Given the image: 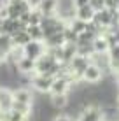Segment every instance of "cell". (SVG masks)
I'll return each mask as SVG.
<instances>
[{"instance_id":"cell-23","label":"cell","mask_w":119,"mask_h":121,"mask_svg":"<svg viewBox=\"0 0 119 121\" xmlns=\"http://www.w3.org/2000/svg\"><path fill=\"white\" fill-rule=\"evenodd\" d=\"M77 35H79V33H75L70 26H68V25L63 28V37H65V42H74V44H75V42H77Z\"/></svg>"},{"instance_id":"cell-16","label":"cell","mask_w":119,"mask_h":121,"mask_svg":"<svg viewBox=\"0 0 119 121\" xmlns=\"http://www.w3.org/2000/svg\"><path fill=\"white\" fill-rule=\"evenodd\" d=\"M28 35H30L32 40H44V33H42V28L39 25H28L26 28Z\"/></svg>"},{"instance_id":"cell-32","label":"cell","mask_w":119,"mask_h":121,"mask_svg":"<svg viewBox=\"0 0 119 121\" xmlns=\"http://www.w3.org/2000/svg\"><path fill=\"white\" fill-rule=\"evenodd\" d=\"M102 121H103V119H102Z\"/></svg>"},{"instance_id":"cell-21","label":"cell","mask_w":119,"mask_h":121,"mask_svg":"<svg viewBox=\"0 0 119 121\" xmlns=\"http://www.w3.org/2000/svg\"><path fill=\"white\" fill-rule=\"evenodd\" d=\"M11 109L21 112V114H25V116H30L32 105H30V104H21V102H12V107H11Z\"/></svg>"},{"instance_id":"cell-28","label":"cell","mask_w":119,"mask_h":121,"mask_svg":"<svg viewBox=\"0 0 119 121\" xmlns=\"http://www.w3.org/2000/svg\"><path fill=\"white\" fill-rule=\"evenodd\" d=\"M5 58H7V55H5V53H2V51H0V63H2V61L5 60Z\"/></svg>"},{"instance_id":"cell-7","label":"cell","mask_w":119,"mask_h":121,"mask_svg":"<svg viewBox=\"0 0 119 121\" xmlns=\"http://www.w3.org/2000/svg\"><path fill=\"white\" fill-rule=\"evenodd\" d=\"M79 121H102V109L98 105H86Z\"/></svg>"},{"instance_id":"cell-4","label":"cell","mask_w":119,"mask_h":121,"mask_svg":"<svg viewBox=\"0 0 119 121\" xmlns=\"http://www.w3.org/2000/svg\"><path fill=\"white\" fill-rule=\"evenodd\" d=\"M70 84H72V82L68 81L67 77L58 76V77H54V81H53L49 93H51V95H67L68 90H70Z\"/></svg>"},{"instance_id":"cell-17","label":"cell","mask_w":119,"mask_h":121,"mask_svg":"<svg viewBox=\"0 0 119 121\" xmlns=\"http://www.w3.org/2000/svg\"><path fill=\"white\" fill-rule=\"evenodd\" d=\"M2 121H28V116H25L18 111L9 109V111H5V116H4Z\"/></svg>"},{"instance_id":"cell-8","label":"cell","mask_w":119,"mask_h":121,"mask_svg":"<svg viewBox=\"0 0 119 121\" xmlns=\"http://www.w3.org/2000/svg\"><path fill=\"white\" fill-rule=\"evenodd\" d=\"M16 67H18L19 74H35V60H30V58L23 56L16 61Z\"/></svg>"},{"instance_id":"cell-3","label":"cell","mask_w":119,"mask_h":121,"mask_svg":"<svg viewBox=\"0 0 119 121\" xmlns=\"http://www.w3.org/2000/svg\"><path fill=\"white\" fill-rule=\"evenodd\" d=\"M53 81H54V77L46 76V74H35V76L32 77V84H33V88L37 91H40V93H47V91L51 90Z\"/></svg>"},{"instance_id":"cell-25","label":"cell","mask_w":119,"mask_h":121,"mask_svg":"<svg viewBox=\"0 0 119 121\" xmlns=\"http://www.w3.org/2000/svg\"><path fill=\"white\" fill-rule=\"evenodd\" d=\"M89 5H91V9L95 12L105 9V2H103V0H89Z\"/></svg>"},{"instance_id":"cell-24","label":"cell","mask_w":119,"mask_h":121,"mask_svg":"<svg viewBox=\"0 0 119 121\" xmlns=\"http://www.w3.org/2000/svg\"><path fill=\"white\" fill-rule=\"evenodd\" d=\"M40 19H42V14L33 7L28 14V25H40Z\"/></svg>"},{"instance_id":"cell-19","label":"cell","mask_w":119,"mask_h":121,"mask_svg":"<svg viewBox=\"0 0 119 121\" xmlns=\"http://www.w3.org/2000/svg\"><path fill=\"white\" fill-rule=\"evenodd\" d=\"M67 25H68V26H70L75 33H82V32L86 30V23H84V21H81V19H77L75 16H74V18H72Z\"/></svg>"},{"instance_id":"cell-15","label":"cell","mask_w":119,"mask_h":121,"mask_svg":"<svg viewBox=\"0 0 119 121\" xmlns=\"http://www.w3.org/2000/svg\"><path fill=\"white\" fill-rule=\"evenodd\" d=\"M65 44V37H63V32L60 33H54V35L47 37V39H44V46L49 49V48H60V46Z\"/></svg>"},{"instance_id":"cell-1","label":"cell","mask_w":119,"mask_h":121,"mask_svg":"<svg viewBox=\"0 0 119 121\" xmlns=\"http://www.w3.org/2000/svg\"><path fill=\"white\" fill-rule=\"evenodd\" d=\"M46 51L47 48L44 46V40H30L28 44L23 46V56L30 58V60H39Z\"/></svg>"},{"instance_id":"cell-13","label":"cell","mask_w":119,"mask_h":121,"mask_svg":"<svg viewBox=\"0 0 119 121\" xmlns=\"http://www.w3.org/2000/svg\"><path fill=\"white\" fill-rule=\"evenodd\" d=\"M11 40H12V46H16V48H23V46L28 44L32 39H30V35H28V32L23 30V32H16L14 35H11Z\"/></svg>"},{"instance_id":"cell-27","label":"cell","mask_w":119,"mask_h":121,"mask_svg":"<svg viewBox=\"0 0 119 121\" xmlns=\"http://www.w3.org/2000/svg\"><path fill=\"white\" fill-rule=\"evenodd\" d=\"M53 121H72V119L68 118V116H56Z\"/></svg>"},{"instance_id":"cell-9","label":"cell","mask_w":119,"mask_h":121,"mask_svg":"<svg viewBox=\"0 0 119 121\" xmlns=\"http://www.w3.org/2000/svg\"><path fill=\"white\" fill-rule=\"evenodd\" d=\"M75 18L81 19V21L84 23H89L93 21V18H95V11L91 9V5H84V7H79V9H75Z\"/></svg>"},{"instance_id":"cell-26","label":"cell","mask_w":119,"mask_h":121,"mask_svg":"<svg viewBox=\"0 0 119 121\" xmlns=\"http://www.w3.org/2000/svg\"><path fill=\"white\" fill-rule=\"evenodd\" d=\"M88 4H89V0H72V5H74V9L84 7V5H88Z\"/></svg>"},{"instance_id":"cell-10","label":"cell","mask_w":119,"mask_h":121,"mask_svg":"<svg viewBox=\"0 0 119 121\" xmlns=\"http://www.w3.org/2000/svg\"><path fill=\"white\" fill-rule=\"evenodd\" d=\"M12 102H14V98H12V91L7 90V88H0V109L9 111L12 107Z\"/></svg>"},{"instance_id":"cell-6","label":"cell","mask_w":119,"mask_h":121,"mask_svg":"<svg viewBox=\"0 0 119 121\" xmlns=\"http://www.w3.org/2000/svg\"><path fill=\"white\" fill-rule=\"evenodd\" d=\"M35 9L42 16H54L58 12V0H40Z\"/></svg>"},{"instance_id":"cell-12","label":"cell","mask_w":119,"mask_h":121,"mask_svg":"<svg viewBox=\"0 0 119 121\" xmlns=\"http://www.w3.org/2000/svg\"><path fill=\"white\" fill-rule=\"evenodd\" d=\"M12 98H14V102H21V104H30L32 105V93L30 90H25V88H18L12 91Z\"/></svg>"},{"instance_id":"cell-31","label":"cell","mask_w":119,"mask_h":121,"mask_svg":"<svg viewBox=\"0 0 119 121\" xmlns=\"http://www.w3.org/2000/svg\"><path fill=\"white\" fill-rule=\"evenodd\" d=\"M117 16H119V5H117Z\"/></svg>"},{"instance_id":"cell-29","label":"cell","mask_w":119,"mask_h":121,"mask_svg":"<svg viewBox=\"0 0 119 121\" xmlns=\"http://www.w3.org/2000/svg\"><path fill=\"white\" fill-rule=\"evenodd\" d=\"M4 116H5V111H4V109H0V121L4 119Z\"/></svg>"},{"instance_id":"cell-22","label":"cell","mask_w":119,"mask_h":121,"mask_svg":"<svg viewBox=\"0 0 119 121\" xmlns=\"http://www.w3.org/2000/svg\"><path fill=\"white\" fill-rule=\"evenodd\" d=\"M51 104L56 107V109H61V107H65L68 104V98H67V95H53Z\"/></svg>"},{"instance_id":"cell-30","label":"cell","mask_w":119,"mask_h":121,"mask_svg":"<svg viewBox=\"0 0 119 121\" xmlns=\"http://www.w3.org/2000/svg\"><path fill=\"white\" fill-rule=\"evenodd\" d=\"M2 21H4V18H2V16H0V26H2Z\"/></svg>"},{"instance_id":"cell-5","label":"cell","mask_w":119,"mask_h":121,"mask_svg":"<svg viewBox=\"0 0 119 121\" xmlns=\"http://www.w3.org/2000/svg\"><path fill=\"white\" fill-rule=\"evenodd\" d=\"M102 76H103V72H102L95 63H89L88 67H86V70L82 72V79L86 82H89V84H96V82H100Z\"/></svg>"},{"instance_id":"cell-14","label":"cell","mask_w":119,"mask_h":121,"mask_svg":"<svg viewBox=\"0 0 119 121\" xmlns=\"http://www.w3.org/2000/svg\"><path fill=\"white\" fill-rule=\"evenodd\" d=\"M61 51H63V60H61V63H68V61L77 55V46L74 42H65L63 48H61Z\"/></svg>"},{"instance_id":"cell-20","label":"cell","mask_w":119,"mask_h":121,"mask_svg":"<svg viewBox=\"0 0 119 121\" xmlns=\"http://www.w3.org/2000/svg\"><path fill=\"white\" fill-rule=\"evenodd\" d=\"M93 39H95V35L93 33H89V32H82V33H79L77 35V46H86V44H93Z\"/></svg>"},{"instance_id":"cell-2","label":"cell","mask_w":119,"mask_h":121,"mask_svg":"<svg viewBox=\"0 0 119 121\" xmlns=\"http://www.w3.org/2000/svg\"><path fill=\"white\" fill-rule=\"evenodd\" d=\"M91 61H89L88 56H81V55H75L72 58L70 61H68V69L74 72V76H75L77 79L82 77V72L86 70V67H88Z\"/></svg>"},{"instance_id":"cell-11","label":"cell","mask_w":119,"mask_h":121,"mask_svg":"<svg viewBox=\"0 0 119 121\" xmlns=\"http://www.w3.org/2000/svg\"><path fill=\"white\" fill-rule=\"evenodd\" d=\"M93 49H95V53H107L110 49V44L107 40V37L102 33V35H96L95 39H93Z\"/></svg>"},{"instance_id":"cell-18","label":"cell","mask_w":119,"mask_h":121,"mask_svg":"<svg viewBox=\"0 0 119 121\" xmlns=\"http://www.w3.org/2000/svg\"><path fill=\"white\" fill-rule=\"evenodd\" d=\"M14 48L12 46V40H11V35H5V33H0V51L2 53H9L11 49Z\"/></svg>"}]
</instances>
